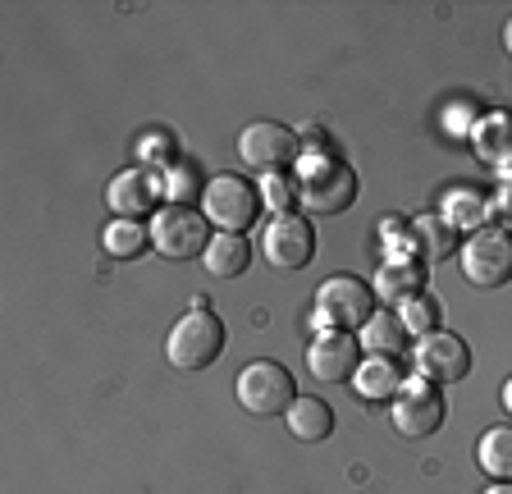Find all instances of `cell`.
Returning a JSON list of instances; mask_svg holds the SVG:
<instances>
[{"label": "cell", "instance_id": "cell-1", "mask_svg": "<svg viewBox=\"0 0 512 494\" xmlns=\"http://www.w3.org/2000/svg\"><path fill=\"white\" fill-rule=\"evenodd\" d=\"M298 202L311 215H339L357 202V174L334 156H311L298 170Z\"/></svg>", "mask_w": 512, "mask_h": 494}, {"label": "cell", "instance_id": "cell-2", "mask_svg": "<svg viewBox=\"0 0 512 494\" xmlns=\"http://www.w3.org/2000/svg\"><path fill=\"white\" fill-rule=\"evenodd\" d=\"M165 353H170V362L179 366V371H206V366L224 353V321L206 307V302H197V307H192L188 316H179V325L170 330Z\"/></svg>", "mask_w": 512, "mask_h": 494}, {"label": "cell", "instance_id": "cell-3", "mask_svg": "<svg viewBox=\"0 0 512 494\" xmlns=\"http://www.w3.org/2000/svg\"><path fill=\"white\" fill-rule=\"evenodd\" d=\"M234 394H238V403H243V412H252V417H279V412H288V403L298 398L293 394V376H288L279 362H270V357L247 362L243 371H238Z\"/></svg>", "mask_w": 512, "mask_h": 494}, {"label": "cell", "instance_id": "cell-4", "mask_svg": "<svg viewBox=\"0 0 512 494\" xmlns=\"http://www.w3.org/2000/svg\"><path fill=\"white\" fill-rule=\"evenodd\" d=\"M462 275L476 289H499L512 280V234L499 225H480L462 243Z\"/></svg>", "mask_w": 512, "mask_h": 494}, {"label": "cell", "instance_id": "cell-5", "mask_svg": "<svg viewBox=\"0 0 512 494\" xmlns=\"http://www.w3.org/2000/svg\"><path fill=\"white\" fill-rule=\"evenodd\" d=\"M316 316L320 325H334V330H362L375 316L371 284L357 280V275H330L316 289Z\"/></svg>", "mask_w": 512, "mask_h": 494}, {"label": "cell", "instance_id": "cell-6", "mask_svg": "<svg viewBox=\"0 0 512 494\" xmlns=\"http://www.w3.org/2000/svg\"><path fill=\"white\" fill-rule=\"evenodd\" d=\"M202 215L211 225H220V234H243L261 215V193L247 179H238V174H220V179L206 183Z\"/></svg>", "mask_w": 512, "mask_h": 494}, {"label": "cell", "instance_id": "cell-7", "mask_svg": "<svg viewBox=\"0 0 512 494\" xmlns=\"http://www.w3.org/2000/svg\"><path fill=\"white\" fill-rule=\"evenodd\" d=\"M151 247H156L160 257H170V261L202 257L206 247H211L206 215L192 211V206H160L156 220H151Z\"/></svg>", "mask_w": 512, "mask_h": 494}, {"label": "cell", "instance_id": "cell-8", "mask_svg": "<svg viewBox=\"0 0 512 494\" xmlns=\"http://www.w3.org/2000/svg\"><path fill=\"white\" fill-rule=\"evenodd\" d=\"M238 161L256 174H279L284 165L298 161V138L275 119H256L238 133Z\"/></svg>", "mask_w": 512, "mask_h": 494}, {"label": "cell", "instance_id": "cell-9", "mask_svg": "<svg viewBox=\"0 0 512 494\" xmlns=\"http://www.w3.org/2000/svg\"><path fill=\"white\" fill-rule=\"evenodd\" d=\"M389 421H394V430L407 435V440H426V435H435L444 426V394L430 380H403Z\"/></svg>", "mask_w": 512, "mask_h": 494}, {"label": "cell", "instance_id": "cell-10", "mask_svg": "<svg viewBox=\"0 0 512 494\" xmlns=\"http://www.w3.org/2000/svg\"><path fill=\"white\" fill-rule=\"evenodd\" d=\"M261 257L270 261L275 270H302L311 257H316V234H311V220L284 211L275 215L261 234Z\"/></svg>", "mask_w": 512, "mask_h": 494}, {"label": "cell", "instance_id": "cell-11", "mask_svg": "<svg viewBox=\"0 0 512 494\" xmlns=\"http://www.w3.org/2000/svg\"><path fill=\"white\" fill-rule=\"evenodd\" d=\"M416 371H421V380H435V385H458L471 371V348L462 344L458 334L430 330L416 344Z\"/></svg>", "mask_w": 512, "mask_h": 494}, {"label": "cell", "instance_id": "cell-12", "mask_svg": "<svg viewBox=\"0 0 512 494\" xmlns=\"http://www.w3.org/2000/svg\"><path fill=\"white\" fill-rule=\"evenodd\" d=\"M165 193H170V188H165L160 174L147 170V165H133V170L115 174V179L106 183V202H110V211H115L119 220H133V215L156 211Z\"/></svg>", "mask_w": 512, "mask_h": 494}, {"label": "cell", "instance_id": "cell-13", "mask_svg": "<svg viewBox=\"0 0 512 494\" xmlns=\"http://www.w3.org/2000/svg\"><path fill=\"white\" fill-rule=\"evenodd\" d=\"M357 339H352L348 330H330L320 334L316 344L307 348V371L320 380V385H339V380H348L352 371H357Z\"/></svg>", "mask_w": 512, "mask_h": 494}, {"label": "cell", "instance_id": "cell-14", "mask_svg": "<svg viewBox=\"0 0 512 494\" xmlns=\"http://www.w3.org/2000/svg\"><path fill=\"white\" fill-rule=\"evenodd\" d=\"M471 147H476L480 165L490 170H512V115H490L471 129Z\"/></svg>", "mask_w": 512, "mask_h": 494}, {"label": "cell", "instance_id": "cell-15", "mask_svg": "<svg viewBox=\"0 0 512 494\" xmlns=\"http://www.w3.org/2000/svg\"><path fill=\"white\" fill-rule=\"evenodd\" d=\"M284 421H288V435L293 440H302V444H320V440H330V430H334V412H330V403H320V398H293L288 403V412H284Z\"/></svg>", "mask_w": 512, "mask_h": 494}, {"label": "cell", "instance_id": "cell-16", "mask_svg": "<svg viewBox=\"0 0 512 494\" xmlns=\"http://www.w3.org/2000/svg\"><path fill=\"white\" fill-rule=\"evenodd\" d=\"M403 376H398L394 357H366L357 371H352V394L362 403H380V398H398Z\"/></svg>", "mask_w": 512, "mask_h": 494}, {"label": "cell", "instance_id": "cell-17", "mask_svg": "<svg viewBox=\"0 0 512 494\" xmlns=\"http://www.w3.org/2000/svg\"><path fill=\"white\" fill-rule=\"evenodd\" d=\"M202 261L220 280H238V275H247V266H252V243H247L243 234H215L211 247L202 252Z\"/></svg>", "mask_w": 512, "mask_h": 494}, {"label": "cell", "instance_id": "cell-18", "mask_svg": "<svg viewBox=\"0 0 512 494\" xmlns=\"http://www.w3.org/2000/svg\"><path fill=\"white\" fill-rule=\"evenodd\" d=\"M421 284H426V275H421V266L416 261H389V266L375 275V298L384 302H412L421 298Z\"/></svg>", "mask_w": 512, "mask_h": 494}, {"label": "cell", "instance_id": "cell-19", "mask_svg": "<svg viewBox=\"0 0 512 494\" xmlns=\"http://www.w3.org/2000/svg\"><path fill=\"white\" fill-rule=\"evenodd\" d=\"M362 348L371 357H394L407 348V325L398 312H375L371 321L362 325Z\"/></svg>", "mask_w": 512, "mask_h": 494}, {"label": "cell", "instance_id": "cell-20", "mask_svg": "<svg viewBox=\"0 0 512 494\" xmlns=\"http://www.w3.org/2000/svg\"><path fill=\"white\" fill-rule=\"evenodd\" d=\"M101 247H106L115 261H133L151 247V229L133 225V220H110V225L101 229Z\"/></svg>", "mask_w": 512, "mask_h": 494}, {"label": "cell", "instance_id": "cell-21", "mask_svg": "<svg viewBox=\"0 0 512 494\" xmlns=\"http://www.w3.org/2000/svg\"><path fill=\"white\" fill-rule=\"evenodd\" d=\"M476 462L485 467L490 476H499V481H508L512 476V426H494L480 435L476 444Z\"/></svg>", "mask_w": 512, "mask_h": 494}, {"label": "cell", "instance_id": "cell-22", "mask_svg": "<svg viewBox=\"0 0 512 494\" xmlns=\"http://www.w3.org/2000/svg\"><path fill=\"white\" fill-rule=\"evenodd\" d=\"M412 234H416V247H421V257L426 261H439V257L453 252V225L439 220V215H421V220L412 225Z\"/></svg>", "mask_w": 512, "mask_h": 494}, {"label": "cell", "instance_id": "cell-23", "mask_svg": "<svg viewBox=\"0 0 512 494\" xmlns=\"http://www.w3.org/2000/svg\"><path fill=\"white\" fill-rule=\"evenodd\" d=\"M435 312H439V307H435L430 298H412V302H403V307H398V316H403L407 334H421V339L435 330Z\"/></svg>", "mask_w": 512, "mask_h": 494}, {"label": "cell", "instance_id": "cell-24", "mask_svg": "<svg viewBox=\"0 0 512 494\" xmlns=\"http://www.w3.org/2000/svg\"><path fill=\"white\" fill-rule=\"evenodd\" d=\"M485 211H490V206H480L471 193H458V197H453V225H471V234L480 229Z\"/></svg>", "mask_w": 512, "mask_h": 494}, {"label": "cell", "instance_id": "cell-25", "mask_svg": "<svg viewBox=\"0 0 512 494\" xmlns=\"http://www.w3.org/2000/svg\"><path fill=\"white\" fill-rule=\"evenodd\" d=\"M170 151H174V142L165 138V133H147V138L138 142V156H142V161H151V165H160Z\"/></svg>", "mask_w": 512, "mask_h": 494}, {"label": "cell", "instance_id": "cell-26", "mask_svg": "<svg viewBox=\"0 0 512 494\" xmlns=\"http://www.w3.org/2000/svg\"><path fill=\"white\" fill-rule=\"evenodd\" d=\"M490 215L499 220V229H512V188H499V197L490 202Z\"/></svg>", "mask_w": 512, "mask_h": 494}, {"label": "cell", "instance_id": "cell-27", "mask_svg": "<svg viewBox=\"0 0 512 494\" xmlns=\"http://www.w3.org/2000/svg\"><path fill=\"white\" fill-rule=\"evenodd\" d=\"M266 197H270L266 206H275V211L284 215V206H288V188H284V183H266Z\"/></svg>", "mask_w": 512, "mask_h": 494}, {"label": "cell", "instance_id": "cell-28", "mask_svg": "<svg viewBox=\"0 0 512 494\" xmlns=\"http://www.w3.org/2000/svg\"><path fill=\"white\" fill-rule=\"evenodd\" d=\"M192 193V174H174V179H170V197H174V202H179V197H188Z\"/></svg>", "mask_w": 512, "mask_h": 494}, {"label": "cell", "instance_id": "cell-29", "mask_svg": "<svg viewBox=\"0 0 512 494\" xmlns=\"http://www.w3.org/2000/svg\"><path fill=\"white\" fill-rule=\"evenodd\" d=\"M499 398H503V412H508V417H512V380H508V385H503V394H499Z\"/></svg>", "mask_w": 512, "mask_h": 494}, {"label": "cell", "instance_id": "cell-30", "mask_svg": "<svg viewBox=\"0 0 512 494\" xmlns=\"http://www.w3.org/2000/svg\"><path fill=\"white\" fill-rule=\"evenodd\" d=\"M503 51H508V55H512V19H508V23H503Z\"/></svg>", "mask_w": 512, "mask_h": 494}, {"label": "cell", "instance_id": "cell-31", "mask_svg": "<svg viewBox=\"0 0 512 494\" xmlns=\"http://www.w3.org/2000/svg\"><path fill=\"white\" fill-rule=\"evenodd\" d=\"M485 494H512V485H490Z\"/></svg>", "mask_w": 512, "mask_h": 494}]
</instances>
